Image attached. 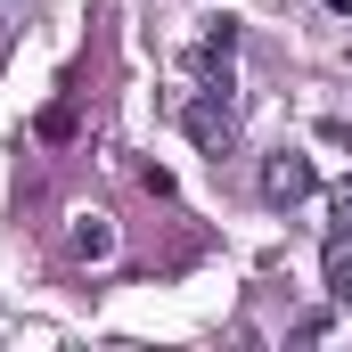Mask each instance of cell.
<instances>
[{
    "instance_id": "obj_6",
    "label": "cell",
    "mask_w": 352,
    "mask_h": 352,
    "mask_svg": "<svg viewBox=\"0 0 352 352\" xmlns=\"http://www.w3.org/2000/svg\"><path fill=\"white\" fill-rule=\"evenodd\" d=\"M41 140H74V107H66V98H58V107L41 115Z\"/></svg>"
},
{
    "instance_id": "obj_3",
    "label": "cell",
    "mask_w": 352,
    "mask_h": 352,
    "mask_svg": "<svg viewBox=\"0 0 352 352\" xmlns=\"http://www.w3.org/2000/svg\"><path fill=\"white\" fill-rule=\"evenodd\" d=\"M66 254H74V263H107V254H115V221H107V213H82V221L66 230Z\"/></svg>"
},
{
    "instance_id": "obj_5",
    "label": "cell",
    "mask_w": 352,
    "mask_h": 352,
    "mask_svg": "<svg viewBox=\"0 0 352 352\" xmlns=\"http://www.w3.org/2000/svg\"><path fill=\"white\" fill-rule=\"evenodd\" d=\"M328 238H352V180L328 197Z\"/></svg>"
},
{
    "instance_id": "obj_2",
    "label": "cell",
    "mask_w": 352,
    "mask_h": 352,
    "mask_svg": "<svg viewBox=\"0 0 352 352\" xmlns=\"http://www.w3.org/2000/svg\"><path fill=\"white\" fill-rule=\"evenodd\" d=\"M311 188H320V173H311V156H303V148L263 156V197H270V205H303Z\"/></svg>"
},
{
    "instance_id": "obj_1",
    "label": "cell",
    "mask_w": 352,
    "mask_h": 352,
    "mask_svg": "<svg viewBox=\"0 0 352 352\" xmlns=\"http://www.w3.org/2000/svg\"><path fill=\"white\" fill-rule=\"evenodd\" d=\"M180 123H188V140H197L205 156H230V140H238V115H230V90H197V98L180 107Z\"/></svg>"
},
{
    "instance_id": "obj_4",
    "label": "cell",
    "mask_w": 352,
    "mask_h": 352,
    "mask_svg": "<svg viewBox=\"0 0 352 352\" xmlns=\"http://www.w3.org/2000/svg\"><path fill=\"white\" fill-rule=\"evenodd\" d=\"M328 295H336V303H352V246H344V238L328 246Z\"/></svg>"
}]
</instances>
